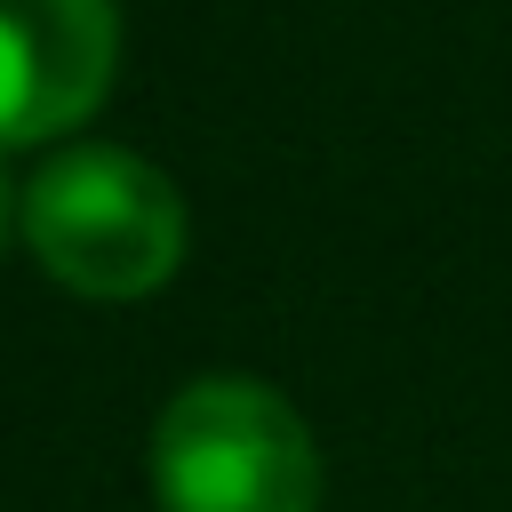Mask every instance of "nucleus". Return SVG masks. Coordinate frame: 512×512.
<instances>
[{"mask_svg":"<svg viewBox=\"0 0 512 512\" xmlns=\"http://www.w3.org/2000/svg\"><path fill=\"white\" fill-rule=\"evenodd\" d=\"M24 240V184L8 176V152H0V256Z\"/></svg>","mask_w":512,"mask_h":512,"instance_id":"20e7f679","label":"nucleus"},{"mask_svg":"<svg viewBox=\"0 0 512 512\" xmlns=\"http://www.w3.org/2000/svg\"><path fill=\"white\" fill-rule=\"evenodd\" d=\"M120 72V0H0V152L72 144Z\"/></svg>","mask_w":512,"mask_h":512,"instance_id":"7ed1b4c3","label":"nucleus"},{"mask_svg":"<svg viewBox=\"0 0 512 512\" xmlns=\"http://www.w3.org/2000/svg\"><path fill=\"white\" fill-rule=\"evenodd\" d=\"M184 240V192L128 144L72 136L24 176V248L64 296L144 304L176 280Z\"/></svg>","mask_w":512,"mask_h":512,"instance_id":"f257e3e1","label":"nucleus"},{"mask_svg":"<svg viewBox=\"0 0 512 512\" xmlns=\"http://www.w3.org/2000/svg\"><path fill=\"white\" fill-rule=\"evenodd\" d=\"M160 512H320V440L256 376H192L152 424Z\"/></svg>","mask_w":512,"mask_h":512,"instance_id":"f03ea898","label":"nucleus"}]
</instances>
